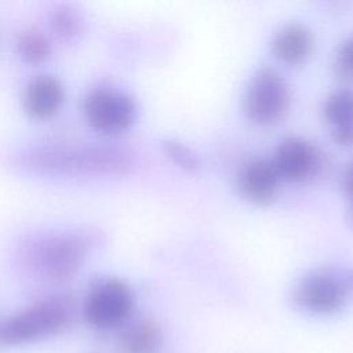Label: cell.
I'll return each mask as SVG.
<instances>
[{
    "instance_id": "obj_1",
    "label": "cell",
    "mask_w": 353,
    "mask_h": 353,
    "mask_svg": "<svg viewBox=\"0 0 353 353\" xmlns=\"http://www.w3.org/2000/svg\"><path fill=\"white\" fill-rule=\"evenodd\" d=\"M18 164L32 172L51 175H119L132 168L131 153L113 145L39 146L18 154Z\"/></svg>"
},
{
    "instance_id": "obj_2",
    "label": "cell",
    "mask_w": 353,
    "mask_h": 353,
    "mask_svg": "<svg viewBox=\"0 0 353 353\" xmlns=\"http://www.w3.org/2000/svg\"><path fill=\"white\" fill-rule=\"evenodd\" d=\"M74 319V301L68 292L39 299L0 323V346L33 343L66 331Z\"/></svg>"
},
{
    "instance_id": "obj_3",
    "label": "cell",
    "mask_w": 353,
    "mask_h": 353,
    "mask_svg": "<svg viewBox=\"0 0 353 353\" xmlns=\"http://www.w3.org/2000/svg\"><path fill=\"white\" fill-rule=\"evenodd\" d=\"M292 295L295 303L307 313L335 314L353 295V269L341 266L313 269L296 283Z\"/></svg>"
},
{
    "instance_id": "obj_4",
    "label": "cell",
    "mask_w": 353,
    "mask_h": 353,
    "mask_svg": "<svg viewBox=\"0 0 353 353\" xmlns=\"http://www.w3.org/2000/svg\"><path fill=\"white\" fill-rule=\"evenodd\" d=\"M134 305L135 296L131 287L120 279L110 277L90 288L83 301L81 313L91 327L109 330L123 327L131 320Z\"/></svg>"
},
{
    "instance_id": "obj_5",
    "label": "cell",
    "mask_w": 353,
    "mask_h": 353,
    "mask_svg": "<svg viewBox=\"0 0 353 353\" xmlns=\"http://www.w3.org/2000/svg\"><path fill=\"white\" fill-rule=\"evenodd\" d=\"M243 105L250 120L256 124H272L288 109V85L274 69L261 68L248 81Z\"/></svg>"
},
{
    "instance_id": "obj_6",
    "label": "cell",
    "mask_w": 353,
    "mask_h": 353,
    "mask_svg": "<svg viewBox=\"0 0 353 353\" xmlns=\"http://www.w3.org/2000/svg\"><path fill=\"white\" fill-rule=\"evenodd\" d=\"M137 113L134 97L117 88L97 87L84 99L85 119L101 132L114 134L127 130L135 121Z\"/></svg>"
},
{
    "instance_id": "obj_7",
    "label": "cell",
    "mask_w": 353,
    "mask_h": 353,
    "mask_svg": "<svg viewBox=\"0 0 353 353\" xmlns=\"http://www.w3.org/2000/svg\"><path fill=\"white\" fill-rule=\"evenodd\" d=\"M87 255V241L77 233H61L46 239L37 251V268L51 283L72 277Z\"/></svg>"
},
{
    "instance_id": "obj_8",
    "label": "cell",
    "mask_w": 353,
    "mask_h": 353,
    "mask_svg": "<svg viewBox=\"0 0 353 353\" xmlns=\"http://www.w3.org/2000/svg\"><path fill=\"white\" fill-rule=\"evenodd\" d=\"M272 163L281 179L305 182L319 172L323 156L320 149L306 138L288 137L279 143Z\"/></svg>"
},
{
    "instance_id": "obj_9",
    "label": "cell",
    "mask_w": 353,
    "mask_h": 353,
    "mask_svg": "<svg viewBox=\"0 0 353 353\" xmlns=\"http://www.w3.org/2000/svg\"><path fill=\"white\" fill-rule=\"evenodd\" d=\"M280 175L272 160L254 159L243 165L237 176L240 194L255 204H268L277 196Z\"/></svg>"
},
{
    "instance_id": "obj_10",
    "label": "cell",
    "mask_w": 353,
    "mask_h": 353,
    "mask_svg": "<svg viewBox=\"0 0 353 353\" xmlns=\"http://www.w3.org/2000/svg\"><path fill=\"white\" fill-rule=\"evenodd\" d=\"M65 97L62 81L51 73H39L25 85L22 92V106L25 112L36 119L54 114Z\"/></svg>"
},
{
    "instance_id": "obj_11",
    "label": "cell",
    "mask_w": 353,
    "mask_h": 353,
    "mask_svg": "<svg viewBox=\"0 0 353 353\" xmlns=\"http://www.w3.org/2000/svg\"><path fill=\"white\" fill-rule=\"evenodd\" d=\"M314 40L307 26L291 22L277 30L272 40V52L284 63L298 65L305 62L313 51Z\"/></svg>"
},
{
    "instance_id": "obj_12",
    "label": "cell",
    "mask_w": 353,
    "mask_h": 353,
    "mask_svg": "<svg viewBox=\"0 0 353 353\" xmlns=\"http://www.w3.org/2000/svg\"><path fill=\"white\" fill-rule=\"evenodd\" d=\"M117 343L123 353H157L163 343V332L152 319H134L121 327Z\"/></svg>"
},
{
    "instance_id": "obj_13",
    "label": "cell",
    "mask_w": 353,
    "mask_h": 353,
    "mask_svg": "<svg viewBox=\"0 0 353 353\" xmlns=\"http://www.w3.org/2000/svg\"><path fill=\"white\" fill-rule=\"evenodd\" d=\"M324 119L339 145H353V91L342 88L332 92L323 108Z\"/></svg>"
},
{
    "instance_id": "obj_14",
    "label": "cell",
    "mask_w": 353,
    "mask_h": 353,
    "mask_svg": "<svg viewBox=\"0 0 353 353\" xmlns=\"http://www.w3.org/2000/svg\"><path fill=\"white\" fill-rule=\"evenodd\" d=\"M17 51L19 57L30 63L46 61L52 52L51 39L39 28L22 29L17 37Z\"/></svg>"
},
{
    "instance_id": "obj_15",
    "label": "cell",
    "mask_w": 353,
    "mask_h": 353,
    "mask_svg": "<svg viewBox=\"0 0 353 353\" xmlns=\"http://www.w3.org/2000/svg\"><path fill=\"white\" fill-rule=\"evenodd\" d=\"M50 26L59 37L72 40L83 33L84 18L73 6L59 4L50 12Z\"/></svg>"
},
{
    "instance_id": "obj_16",
    "label": "cell",
    "mask_w": 353,
    "mask_h": 353,
    "mask_svg": "<svg viewBox=\"0 0 353 353\" xmlns=\"http://www.w3.org/2000/svg\"><path fill=\"white\" fill-rule=\"evenodd\" d=\"M163 149L167 153V156L183 170L196 171L200 168L201 163L199 154L185 143L170 139L163 143Z\"/></svg>"
},
{
    "instance_id": "obj_17",
    "label": "cell",
    "mask_w": 353,
    "mask_h": 353,
    "mask_svg": "<svg viewBox=\"0 0 353 353\" xmlns=\"http://www.w3.org/2000/svg\"><path fill=\"white\" fill-rule=\"evenodd\" d=\"M335 68L338 74L343 77H353V37L339 48Z\"/></svg>"
},
{
    "instance_id": "obj_18",
    "label": "cell",
    "mask_w": 353,
    "mask_h": 353,
    "mask_svg": "<svg viewBox=\"0 0 353 353\" xmlns=\"http://www.w3.org/2000/svg\"><path fill=\"white\" fill-rule=\"evenodd\" d=\"M342 190L346 199V221L353 230V161H350L342 174Z\"/></svg>"
}]
</instances>
